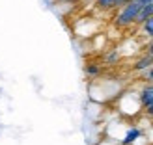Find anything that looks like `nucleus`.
<instances>
[{
    "label": "nucleus",
    "mask_w": 153,
    "mask_h": 145,
    "mask_svg": "<svg viewBox=\"0 0 153 145\" xmlns=\"http://www.w3.org/2000/svg\"><path fill=\"white\" fill-rule=\"evenodd\" d=\"M138 95H140V102H142L144 108H146V106H149V104H153V84L149 82L148 86H144Z\"/></svg>",
    "instance_id": "obj_3"
},
{
    "label": "nucleus",
    "mask_w": 153,
    "mask_h": 145,
    "mask_svg": "<svg viewBox=\"0 0 153 145\" xmlns=\"http://www.w3.org/2000/svg\"><path fill=\"white\" fill-rule=\"evenodd\" d=\"M144 78H146L148 82H153V65L149 67V69L144 71Z\"/></svg>",
    "instance_id": "obj_9"
},
{
    "label": "nucleus",
    "mask_w": 153,
    "mask_h": 145,
    "mask_svg": "<svg viewBox=\"0 0 153 145\" xmlns=\"http://www.w3.org/2000/svg\"><path fill=\"white\" fill-rule=\"evenodd\" d=\"M140 136H142V130L138 127H129L123 134V138H121V145H133Z\"/></svg>",
    "instance_id": "obj_2"
},
{
    "label": "nucleus",
    "mask_w": 153,
    "mask_h": 145,
    "mask_svg": "<svg viewBox=\"0 0 153 145\" xmlns=\"http://www.w3.org/2000/svg\"><path fill=\"white\" fill-rule=\"evenodd\" d=\"M151 65H153V56L144 54L140 60H136V63L133 65V69H134V71H138V73H144L146 69H149Z\"/></svg>",
    "instance_id": "obj_4"
},
{
    "label": "nucleus",
    "mask_w": 153,
    "mask_h": 145,
    "mask_svg": "<svg viewBox=\"0 0 153 145\" xmlns=\"http://www.w3.org/2000/svg\"><path fill=\"white\" fill-rule=\"evenodd\" d=\"M99 71H101V69H99L97 65H94V63H90V65L86 67V73L91 74V76H94V74H99Z\"/></svg>",
    "instance_id": "obj_8"
},
{
    "label": "nucleus",
    "mask_w": 153,
    "mask_h": 145,
    "mask_svg": "<svg viewBox=\"0 0 153 145\" xmlns=\"http://www.w3.org/2000/svg\"><path fill=\"white\" fill-rule=\"evenodd\" d=\"M148 52H146V54H149V56H153V39L148 43V49H146Z\"/></svg>",
    "instance_id": "obj_11"
},
{
    "label": "nucleus",
    "mask_w": 153,
    "mask_h": 145,
    "mask_svg": "<svg viewBox=\"0 0 153 145\" xmlns=\"http://www.w3.org/2000/svg\"><path fill=\"white\" fill-rule=\"evenodd\" d=\"M142 32L146 34L149 39H153V15H151V17H148L146 21L142 22Z\"/></svg>",
    "instance_id": "obj_6"
},
{
    "label": "nucleus",
    "mask_w": 153,
    "mask_h": 145,
    "mask_svg": "<svg viewBox=\"0 0 153 145\" xmlns=\"http://www.w3.org/2000/svg\"><path fill=\"white\" fill-rule=\"evenodd\" d=\"M153 15V2H148V4H142V7H140V11H138V15H136V24H142L144 21H146L148 17H151Z\"/></svg>",
    "instance_id": "obj_5"
},
{
    "label": "nucleus",
    "mask_w": 153,
    "mask_h": 145,
    "mask_svg": "<svg viewBox=\"0 0 153 145\" xmlns=\"http://www.w3.org/2000/svg\"><path fill=\"white\" fill-rule=\"evenodd\" d=\"M140 7H142L140 0H129V2H125L123 6H120V11H118V17H116V24L118 26H131V24H134Z\"/></svg>",
    "instance_id": "obj_1"
},
{
    "label": "nucleus",
    "mask_w": 153,
    "mask_h": 145,
    "mask_svg": "<svg viewBox=\"0 0 153 145\" xmlns=\"http://www.w3.org/2000/svg\"><path fill=\"white\" fill-rule=\"evenodd\" d=\"M120 60V50H112L110 54H106V62L108 63H114V62H118Z\"/></svg>",
    "instance_id": "obj_7"
},
{
    "label": "nucleus",
    "mask_w": 153,
    "mask_h": 145,
    "mask_svg": "<svg viewBox=\"0 0 153 145\" xmlns=\"http://www.w3.org/2000/svg\"><path fill=\"white\" fill-rule=\"evenodd\" d=\"M151 84H153V82H151Z\"/></svg>",
    "instance_id": "obj_12"
},
{
    "label": "nucleus",
    "mask_w": 153,
    "mask_h": 145,
    "mask_svg": "<svg viewBox=\"0 0 153 145\" xmlns=\"http://www.w3.org/2000/svg\"><path fill=\"white\" fill-rule=\"evenodd\" d=\"M144 110H146V113H148V116L153 119V104H149V106H146V108H144Z\"/></svg>",
    "instance_id": "obj_10"
}]
</instances>
